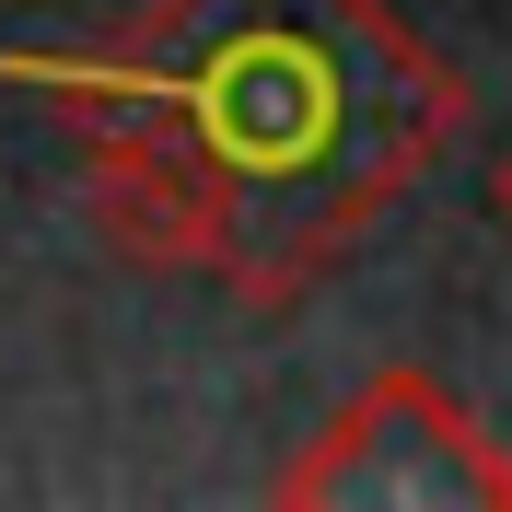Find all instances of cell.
<instances>
[{
  "mask_svg": "<svg viewBox=\"0 0 512 512\" xmlns=\"http://www.w3.org/2000/svg\"><path fill=\"white\" fill-rule=\"evenodd\" d=\"M82 152V210L128 268H198L291 315L466 140V82L384 0H152L117 47L0 59Z\"/></svg>",
  "mask_w": 512,
  "mask_h": 512,
  "instance_id": "6da1fadb",
  "label": "cell"
},
{
  "mask_svg": "<svg viewBox=\"0 0 512 512\" xmlns=\"http://www.w3.org/2000/svg\"><path fill=\"white\" fill-rule=\"evenodd\" d=\"M280 512H512V454L419 361H384L350 408L268 478Z\"/></svg>",
  "mask_w": 512,
  "mask_h": 512,
  "instance_id": "7a4b0ae2",
  "label": "cell"
},
{
  "mask_svg": "<svg viewBox=\"0 0 512 512\" xmlns=\"http://www.w3.org/2000/svg\"><path fill=\"white\" fill-rule=\"evenodd\" d=\"M489 210H501V233H512V152H501V175H489Z\"/></svg>",
  "mask_w": 512,
  "mask_h": 512,
  "instance_id": "3957f363",
  "label": "cell"
}]
</instances>
